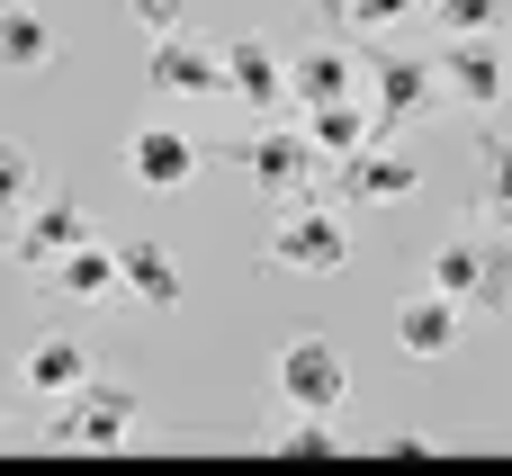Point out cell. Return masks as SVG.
<instances>
[{"label":"cell","mask_w":512,"mask_h":476,"mask_svg":"<svg viewBox=\"0 0 512 476\" xmlns=\"http://www.w3.org/2000/svg\"><path fill=\"white\" fill-rule=\"evenodd\" d=\"M423 270H432V288L459 297L468 315H512V234H495V225H459V234H441Z\"/></svg>","instance_id":"6da1fadb"},{"label":"cell","mask_w":512,"mask_h":476,"mask_svg":"<svg viewBox=\"0 0 512 476\" xmlns=\"http://www.w3.org/2000/svg\"><path fill=\"white\" fill-rule=\"evenodd\" d=\"M225 162H234V171H252V189H261V198H324V153L306 144V126H297V117L234 135V144H225Z\"/></svg>","instance_id":"7a4b0ae2"},{"label":"cell","mask_w":512,"mask_h":476,"mask_svg":"<svg viewBox=\"0 0 512 476\" xmlns=\"http://www.w3.org/2000/svg\"><path fill=\"white\" fill-rule=\"evenodd\" d=\"M135 414H144L135 387H117V378H81L72 396H54L45 441H54V450H126V441H135Z\"/></svg>","instance_id":"3957f363"},{"label":"cell","mask_w":512,"mask_h":476,"mask_svg":"<svg viewBox=\"0 0 512 476\" xmlns=\"http://www.w3.org/2000/svg\"><path fill=\"white\" fill-rule=\"evenodd\" d=\"M270 261L297 270V279H333L351 261V234L324 198H279V225H270Z\"/></svg>","instance_id":"277c9868"},{"label":"cell","mask_w":512,"mask_h":476,"mask_svg":"<svg viewBox=\"0 0 512 476\" xmlns=\"http://www.w3.org/2000/svg\"><path fill=\"white\" fill-rule=\"evenodd\" d=\"M360 99H369L378 135L441 117V81H432V63H423V54H369V63H360Z\"/></svg>","instance_id":"5b68a950"},{"label":"cell","mask_w":512,"mask_h":476,"mask_svg":"<svg viewBox=\"0 0 512 476\" xmlns=\"http://www.w3.org/2000/svg\"><path fill=\"white\" fill-rule=\"evenodd\" d=\"M81 234H99V225H90V207H72V198H45V189H36V198L9 216V261L45 279V270H54Z\"/></svg>","instance_id":"8992f818"},{"label":"cell","mask_w":512,"mask_h":476,"mask_svg":"<svg viewBox=\"0 0 512 476\" xmlns=\"http://www.w3.org/2000/svg\"><path fill=\"white\" fill-rule=\"evenodd\" d=\"M270 387H279V405H315V414H333V405L351 396V360H342L324 333H297V342L279 351Z\"/></svg>","instance_id":"52a82bcc"},{"label":"cell","mask_w":512,"mask_h":476,"mask_svg":"<svg viewBox=\"0 0 512 476\" xmlns=\"http://www.w3.org/2000/svg\"><path fill=\"white\" fill-rule=\"evenodd\" d=\"M432 81H441V108H468V117L504 108V54H495L486 36H450V45L432 54Z\"/></svg>","instance_id":"ba28073f"},{"label":"cell","mask_w":512,"mask_h":476,"mask_svg":"<svg viewBox=\"0 0 512 476\" xmlns=\"http://www.w3.org/2000/svg\"><path fill=\"white\" fill-rule=\"evenodd\" d=\"M144 81H153L162 99H216V90H225V63H216V45H207V36L162 27V36H153V54H144Z\"/></svg>","instance_id":"9c48e42d"},{"label":"cell","mask_w":512,"mask_h":476,"mask_svg":"<svg viewBox=\"0 0 512 476\" xmlns=\"http://www.w3.org/2000/svg\"><path fill=\"white\" fill-rule=\"evenodd\" d=\"M198 162H207V144H198V135H180V126H135V135H126V180H135V189H153V198L189 189V180H198Z\"/></svg>","instance_id":"30bf717a"},{"label":"cell","mask_w":512,"mask_h":476,"mask_svg":"<svg viewBox=\"0 0 512 476\" xmlns=\"http://www.w3.org/2000/svg\"><path fill=\"white\" fill-rule=\"evenodd\" d=\"M324 171H333V189H342L351 207H405V198H414V162L387 153V135H369L360 153H342V162H324Z\"/></svg>","instance_id":"8fae6325"},{"label":"cell","mask_w":512,"mask_h":476,"mask_svg":"<svg viewBox=\"0 0 512 476\" xmlns=\"http://www.w3.org/2000/svg\"><path fill=\"white\" fill-rule=\"evenodd\" d=\"M459 342H468V306H459V297L423 288V297L396 306V351H405V360H450Z\"/></svg>","instance_id":"7c38bea8"},{"label":"cell","mask_w":512,"mask_h":476,"mask_svg":"<svg viewBox=\"0 0 512 476\" xmlns=\"http://www.w3.org/2000/svg\"><path fill=\"white\" fill-rule=\"evenodd\" d=\"M216 63H225V90H234L243 108H288V63H279L261 36H225Z\"/></svg>","instance_id":"4fadbf2b"},{"label":"cell","mask_w":512,"mask_h":476,"mask_svg":"<svg viewBox=\"0 0 512 476\" xmlns=\"http://www.w3.org/2000/svg\"><path fill=\"white\" fill-rule=\"evenodd\" d=\"M351 90H360V54H351V45H324V36H315V45L288 63V117H297V108H324V99H351Z\"/></svg>","instance_id":"5bb4252c"},{"label":"cell","mask_w":512,"mask_h":476,"mask_svg":"<svg viewBox=\"0 0 512 476\" xmlns=\"http://www.w3.org/2000/svg\"><path fill=\"white\" fill-rule=\"evenodd\" d=\"M108 252H117V288H126V297H144V306H180V261H171V243L135 234V243H108Z\"/></svg>","instance_id":"9a60e30c"},{"label":"cell","mask_w":512,"mask_h":476,"mask_svg":"<svg viewBox=\"0 0 512 476\" xmlns=\"http://www.w3.org/2000/svg\"><path fill=\"white\" fill-rule=\"evenodd\" d=\"M297 126H306V144H315L324 162H342V153H360V144L378 135V117H369L360 90H351V99H324V108H297Z\"/></svg>","instance_id":"2e32d148"},{"label":"cell","mask_w":512,"mask_h":476,"mask_svg":"<svg viewBox=\"0 0 512 476\" xmlns=\"http://www.w3.org/2000/svg\"><path fill=\"white\" fill-rule=\"evenodd\" d=\"M81 378H90V351H81L72 333L27 342V360H18V387H27V396H45V405H54V396H72Z\"/></svg>","instance_id":"e0dca14e"},{"label":"cell","mask_w":512,"mask_h":476,"mask_svg":"<svg viewBox=\"0 0 512 476\" xmlns=\"http://www.w3.org/2000/svg\"><path fill=\"white\" fill-rule=\"evenodd\" d=\"M45 279H54V297H72V306H99V297H117V252H108L99 234H81Z\"/></svg>","instance_id":"ac0fdd59"},{"label":"cell","mask_w":512,"mask_h":476,"mask_svg":"<svg viewBox=\"0 0 512 476\" xmlns=\"http://www.w3.org/2000/svg\"><path fill=\"white\" fill-rule=\"evenodd\" d=\"M261 450H279V459H342L351 441L333 432V414H315V405H288V414L261 432Z\"/></svg>","instance_id":"d6986e66"},{"label":"cell","mask_w":512,"mask_h":476,"mask_svg":"<svg viewBox=\"0 0 512 476\" xmlns=\"http://www.w3.org/2000/svg\"><path fill=\"white\" fill-rule=\"evenodd\" d=\"M477 225L512 234V135H477Z\"/></svg>","instance_id":"ffe728a7"},{"label":"cell","mask_w":512,"mask_h":476,"mask_svg":"<svg viewBox=\"0 0 512 476\" xmlns=\"http://www.w3.org/2000/svg\"><path fill=\"white\" fill-rule=\"evenodd\" d=\"M45 63H54V27H45V9L9 0V9H0V72H45Z\"/></svg>","instance_id":"44dd1931"},{"label":"cell","mask_w":512,"mask_h":476,"mask_svg":"<svg viewBox=\"0 0 512 476\" xmlns=\"http://www.w3.org/2000/svg\"><path fill=\"white\" fill-rule=\"evenodd\" d=\"M36 189H45V171H36V153L0 135V225H9V216H18V207H27Z\"/></svg>","instance_id":"7402d4cb"},{"label":"cell","mask_w":512,"mask_h":476,"mask_svg":"<svg viewBox=\"0 0 512 476\" xmlns=\"http://www.w3.org/2000/svg\"><path fill=\"white\" fill-rule=\"evenodd\" d=\"M324 18L369 36V27H405V18H414V0H324Z\"/></svg>","instance_id":"603a6c76"},{"label":"cell","mask_w":512,"mask_h":476,"mask_svg":"<svg viewBox=\"0 0 512 476\" xmlns=\"http://www.w3.org/2000/svg\"><path fill=\"white\" fill-rule=\"evenodd\" d=\"M432 18H441V36H495L504 0H432Z\"/></svg>","instance_id":"cb8c5ba5"},{"label":"cell","mask_w":512,"mask_h":476,"mask_svg":"<svg viewBox=\"0 0 512 476\" xmlns=\"http://www.w3.org/2000/svg\"><path fill=\"white\" fill-rule=\"evenodd\" d=\"M126 18H135L144 36H162V27H180V18H189V0H126Z\"/></svg>","instance_id":"d4e9b609"}]
</instances>
